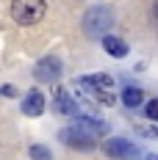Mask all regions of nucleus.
<instances>
[{"label": "nucleus", "mask_w": 158, "mask_h": 160, "mask_svg": "<svg viewBox=\"0 0 158 160\" xmlns=\"http://www.w3.org/2000/svg\"><path fill=\"white\" fill-rule=\"evenodd\" d=\"M78 88L89 99H95L97 105H114L117 102V97H114V78L111 75H103V72L83 75V78H78Z\"/></svg>", "instance_id": "obj_1"}, {"label": "nucleus", "mask_w": 158, "mask_h": 160, "mask_svg": "<svg viewBox=\"0 0 158 160\" xmlns=\"http://www.w3.org/2000/svg\"><path fill=\"white\" fill-rule=\"evenodd\" d=\"M111 25H114V14L108 6H89L83 11V19H80V28L89 39H97V36L103 39L111 31Z\"/></svg>", "instance_id": "obj_2"}, {"label": "nucleus", "mask_w": 158, "mask_h": 160, "mask_svg": "<svg viewBox=\"0 0 158 160\" xmlns=\"http://www.w3.org/2000/svg\"><path fill=\"white\" fill-rule=\"evenodd\" d=\"M47 14V0H11V17L17 25H36Z\"/></svg>", "instance_id": "obj_3"}, {"label": "nucleus", "mask_w": 158, "mask_h": 160, "mask_svg": "<svg viewBox=\"0 0 158 160\" xmlns=\"http://www.w3.org/2000/svg\"><path fill=\"white\" fill-rule=\"evenodd\" d=\"M103 152L114 160H142V149L133 146L128 138H108L103 144Z\"/></svg>", "instance_id": "obj_4"}, {"label": "nucleus", "mask_w": 158, "mask_h": 160, "mask_svg": "<svg viewBox=\"0 0 158 160\" xmlns=\"http://www.w3.org/2000/svg\"><path fill=\"white\" fill-rule=\"evenodd\" d=\"M58 141L67 144L69 149H78V152H92V149H95V138H92L89 132H83L78 124L64 127L61 132H58Z\"/></svg>", "instance_id": "obj_5"}, {"label": "nucleus", "mask_w": 158, "mask_h": 160, "mask_svg": "<svg viewBox=\"0 0 158 160\" xmlns=\"http://www.w3.org/2000/svg\"><path fill=\"white\" fill-rule=\"evenodd\" d=\"M61 75H64V64L56 55H47V58H42L39 64L33 66V78L39 83H58Z\"/></svg>", "instance_id": "obj_6"}, {"label": "nucleus", "mask_w": 158, "mask_h": 160, "mask_svg": "<svg viewBox=\"0 0 158 160\" xmlns=\"http://www.w3.org/2000/svg\"><path fill=\"white\" fill-rule=\"evenodd\" d=\"M53 108H56V113H61V116H78V102L58 83L53 86Z\"/></svg>", "instance_id": "obj_7"}, {"label": "nucleus", "mask_w": 158, "mask_h": 160, "mask_svg": "<svg viewBox=\"0 0 158 160\" xmlns=\"http://www.w3.org/2000/svg\"><path fill=\"white\" fill-rule=\"evenodd\" d=\"M19 108H22V113H25V116L36 119V116H42V113H45V108H47V99H45V94H42L39 88H31L28 94L22 97Z\"/></svg>", "instance_id": "obj_8"}, {"label": "nucleus", "mask_w": 158, "mask_h": 160, "mask_svg": "<svg viewBox=\"0 0 158 160\" xmlns=\"http://www.w3.org/2000/svg\"><path fill=\"white\" fill-rule=\"evenodd\" d=\"M78 127L83 130V132H89L92 138L108 132V124H106L103 119H97V116H80V119H78Z\"/></svg>", "instance_id": "obj_9"}, {"label": "nucleus", "mask_w": 158, "mask_h": 160, "mask_svg": "<svg viewBox=\"0 0 158 160\" xmlns=\"http://www.w3.org/2000/svg\"><path fill=\"white\" fill-rule=\"evenodd\" d=\"M103 50L108 52L111 58H125L128 55V44L119 36H103Z\"/></svg>", "instance_id": "obj_10"}, {"label": "nucleus", "mask_w": 158, "mask_h": 160, "mask_svg": "<svg viewBox=\"0 0 158 160\" xmlns=\"http://www.w3.org/2000/svg\"><path fill=\"white\" fill-rule=\"evenodd\" d=\"M142 102H144V91H142V88L128 86L125 91H122V105H128V108H139Z\"/></svg>", "instance_id": "obj_11"}, {"label": "nucleus", "mask_w": 158, "mask_h": 160, "mask_svg": "<svg viewBox=\"0 0 158 160\" xmlns=\"http://www.w3.org/2000/svg\"><path fill=\"white\" fill-rule=\"evenodd\" d=\"M28 155H31V160H53V152H50L47 146H42V144H33L28 149Z\"/></svg>", "instance_id": "obj_12"}, {"label": "nucleus", "mask_w": 158, "mask_h": 160, "mask_svg": "<svg viewBox=\"0 0 158 160\" xmlns=\"http://www.w3.org/2000/svg\"><path fill=\"white\" fill-rule=\"evenodd\" d=\"M144 113H147L150 122H158V97H155V99H150V102L144 105Z\"/></svg>", "instance_id": "obj_13"}, {"label": "nucleus", "mask_w": 158, "mask_h": 160, "mask_svg": "<svg viewBox=\"0 0 158 160\" xmlns=\"http://www.w3.org/2000/svg\"><path fill=\"white\" fill-rule=\"evenodd\" d=\"M0 94H3V97H17V88H14V86H3Z\"/></svg>", "instance_id": "obj_14"}, {"label": "nucleus", "mask_w": 158, "mask_h": 160, "mask_svg": "<svg viewBox=\"0 0 158 160\" xmlns=\"http://www.w3.org/2000/svg\"><path fill=\"white\" fill-rule=\"evenodd\" d=\"M153 14H155V22H158V0L153 3Z\"/></svg>", "instance_id": "obj_15"}, {"label": "nucleus", "mask_w": 158, "mask_h": 160, "mask_svg": "<svg viewBox=\"0 0 158 160\" xmlns=\"http://www.w3.org/2000/svg\"><path fill=\"white\" fill-rule=\"evenodd\" d=\"M147 160H158V155H147Z\"/></svg>", "instance_id": "obj_16"}]
</instances>
